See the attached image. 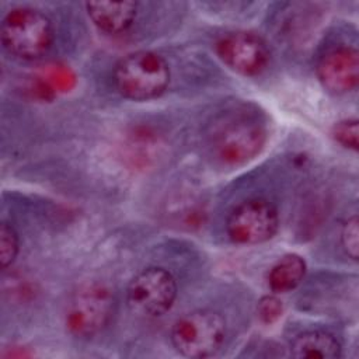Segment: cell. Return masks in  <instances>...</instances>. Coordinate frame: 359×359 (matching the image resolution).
<instances>
[{"instance_id":"9c48e42d","label":"cell","mask_w":359,"mask_h":359,"mask_svg":"<svg viewBox=\"0 0 359 359\" xmlns=\"http://www.w3.org/2000/svg\"><path fill=\"white\" fill-rule=\"evenodd\" d=\"M321 86L332 94L353 91L359 83V52L353 46L341 45L330 49L317 63Z\"/></svg>"},{"instance_id":"8992f818","label":"cell","mask_w":359,"mask_h":359,"mask_svg":"<svg viewBox=\"0 0 359 359\" xmlns=\"http://www.w3.org/2000/svg\"><path fill=\"white\" fill-rule=\"evenodd\" d=\"M265 140L266 132L258 121L236 116L219 125L213 135V150L224 164L241 165L259 154Z\"/></svg>"},{"instance_id":"2e32d148","label":"cell","mask_w":359,"mask_h":359,"mask_svg":"<svg viewBox=\"0 0 359 359\" xmlns=\"http://www.w3.org/2000/svg\"><path fill=\"white\" fill-rule=\"evenodd\" d=\"M282 311H283L282 302L276 296H272V294L261 297V300L258 302V306H257L258 317L264 324L275 323L282 316Z\"/></svg>"},{"instance_id":"8fae6325","label":"cell","mask_w":359,"mask_h":359,"mask_svg":"<svg viewBox=\"0 0 359 359\" xmlns=\"http://www.w3.org/2000/svg\"><path fill=\"white\" fill-rule=\"evenodd\" d=\"M290 352L294 358L335 359L341 356V345L330 332L306 331L293 339Z\"/></svg>"},{"instance_id":"6da1fadb","label":"cell","mask_w":359,"mask_h":359,"mask_svg":"<svg viewBox=\"0 0 359 359\" xmlns=\"http://www.w3.org/2000/svg\"><path fill=\"white\" fill-rule=\"evenodd\" d=\"M170 67L163 56L137 50L122 57L114 69V84L121 95L132 101L160 97L168 87Z\"/></svg>"},{"instance_id":"5b68a950","label":"cell","mask_w":359,"mask_h":359,"mask_svg":"<svg viewBox=\"0 0 359 359\" xmlns=\"http://www.w3.org/2000/svg\"><path fill=\"white\" fill-rule=\"evenodd\" d=\"M177 282L172 273L160 266H149L136 273L128 285L126 302L129 309L147 317H160L174 304Z\"/></svg>"},{"instance_id":"5bb4252c","label":"cell","mask_w":359,"mask_h":359,"mask_svg":"<svg viewBox=\"0 0 359 359\" xmlns=\"http://www.w3.org/2000/svg\"><path fill=\"white\" fill-rule=\"evenodd\" d=\"M332 137L344 147L351 149L353 151L358 150L359 144V128L358 119H342L332 126L331 130Z\"/></svg>"},{"instance_id":"277c9868","label":"cell","mask_w":359,"mask_h":359,"mask_svg":"<svg viewBox=\"0 0 359 359\" xmlns=\"http://www.w3.org/2000/svg\"><path fill=\"white\" fill-rule=\"evenodd\" d=\"M114 293L102 283H87L72 297L66 311V327L77 338H91L109 321Z\"/></svg>"},{"instance_id":"30bf717a","label":"cell","mask_w":359,"mask_h":359,"mask_svg":"<svg viewBox=\"0 0 359 359\" xmlns=\"http://www.w3.org/2000/svg\"><path fill=\"white\" fill-rule=\"evenodd\" d=\"M86 10L93 24L102 32H125L135 21L137 3L125 1H87Z\"/></svg>"},{"instance_id":"52a82bcc","label":"cell","mask_w":359,"mask_h":359,"mask_svg":"<svg viewBox=\"0 0 359 359\" xmlns=\"http://www.w3.org/2000/svg\"><path fill=\"white\" fill-rule=\"evenodd\" d=\"M278 229V209L265 198H251L238 203L226 223L231 241L243 245L265 243L276 234Z\"/></svg>"},{"instance_id":"ba28073f","label":"cell","mask_w":359,"mask_h":359,"mask_svg":"<svg viewBox=\"0 0 359 359\" xmlns=\"http://www.w3.org/2000/svg\"><path fill=\"white\" fill-rule=\"evenodd\" d=\"M215 49L227 67L247 77L262 73L271 59L269 49L264 39L245 31L223 35L217 39Z\"/></svg>"},{"instance_id":"3957f363","label":"cell","mask_w":359,"mask_h":359,"mask_svg":"<svg viewBox=\"0 0 359 359\" xmlns=\"http://www.w3.org/2000/svg\"><path fill=\"white\" fill-rule=\"evenodd\" d=\"M226 338V321L217 311L194 310L180 317L171 330L174 348L185 358L213 356Z\"/></svg>"},{"instance_id":"4fadbf2b","label":"cell","mask_w":359,"mask_h":359,"mask_svg":"<svg viewBox=\"0 0 359 359\" xmlns=\"http://www.w3.org/2000/svg\"><path fill=\"white\" fill-rule=\"evenodd\" d=\"M18 254V234L14 227L3 222L0 224V265L3 269H7Z\"/></svg>"},{"instance_id":"9a60e30c","label":"cell","mask_w":359,"mask_h":359,"mask_svg":"<svg viewBox=\"0 0 359 359\" xmlns=\"http://www.w3.org/2000/svg\"><path fill=\"white\" fill-rule=\"evenodd\" d=\"M341 244L348 257L356 261L359 257V220L356 215L344 223L341 230Z\"/></svg>"},{"instance_id":"7a4b0ae2","label":"cell","mask_w":359,"mask_h":359,"mask_svg":"<svg viewBox=\"0 0 359 359\" xmlns=\"http://www.w3.org/2000/svg\"><path fill=\"white\" fill-rule=\"evenodd\" d=\"M0 36L8 53L25 60H34L50 49L53 27L42 11L31 7H17L4 15Z\"/></svg>"},{"instance_id":"7c38bea8","label":"cell","mask_w":359,"mask_h":359,"mask_svg":"<svg viewBox=\"0 0 359 359\" xmlns=\"http://www.w3.org/2000/svg\"><path fill=\"white\" fill-rule=\"evenodd\" d=\"M306 275V262L297 254H286L278 259L268 273V285L275 293L296 289Z\"/></svg>"}]
</instances>
